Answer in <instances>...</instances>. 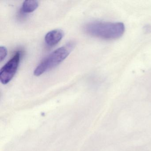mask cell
Returning a JSON list of instances; mask_svg holds the SVG:
<instances>
[{
    "label": "cell",
    "mask_w": 151,
    "mask_h": 151,
    "mask_svg": "<svg viewBox=\"0 0 151 151\" xmlns=\"http://www.w3.org/2000/svg\"><path fill=\"white\" fill-rule=\"evenodd\" d=\"M84 30L89 35L104 39H116L121 37L125 31V26L122 22L94 21L88 23Z\"/></svg>",
    "instance_id": "6da1fadb"
},
{
    "label": "cell",
    "mask_w": 151,
    "mask_h": 151,
    "mask_svg": "<svg viewBox=\"0 0 151 151\" xmlns=\"http://www.w3.org/2000/svg\"><path fill=\"white\" fill-rule=\"evenodd\" d=\"M74 46V43L70 42L55 50L36 68L34 71V76H41L58 66L69 55Z\"/></svg>",
    "instance_id": "7a4b0ae2"
},
{
    "label": "cell",
    "mask_w": 151,
    "mask_h": 151,
    "mask_svg": "<svg viewBox=\"0 0 151 151\" xmlns=\"http://www.w3.org/2000/svg\"><path fill=\"white\" fill-rule=\"evenodd\" d=\"M22 56L20 51L14 55L1 68L0 70V80L3 84L8 83L14 76L18 69Z\"/></svg>",
    "instance_id": "3957f363"
},
{
    "label": "cell",
    "mask_w": 151,
    "mask_h": 151,
    "mask_svg": "<svg viewBox=\"0 0 151 151\" xmlns=\"http://www.w3.org/2000/svg\"><path fill=\"white\" fill-rule=\"evenodd\" d=\"M64 35L63 31L59 29L51 31L45 37L46 44L49 46H54L60 41Z\"/></svg>",
    "instance_id": "277c9868"
},
{
    "label": "cell",
    "mask_w": 151,
    "mask_h": 151,
    "mask_svg": "<svg viewBox=\"0 0 151 151\" xmlns=\"http://www.w3.org/2000/svg\"><path fill=\"white\" fill-rule=\"evenodd\" d=\"M38 1H25L23 3L21 11L24 14L32 13L37 9Z\"/></svg>",
    "instance_id": "5b68a950"
},
{
    "label": "cell",
    "mask_w": 151,
    "mask_h": 151,
    "mask_svg": "<svg viewBox=\"0 0 151 151\" xmlns=\"http://www.w3.org/2000/svg\"><path fill=\"white\" fill-rule=\"evenodd\" d=\"M7 55V50L4 46L0 47V61H3L6 57Z\"/></svg>",
    "instance_id": "8992f818"
}]
</instances>
